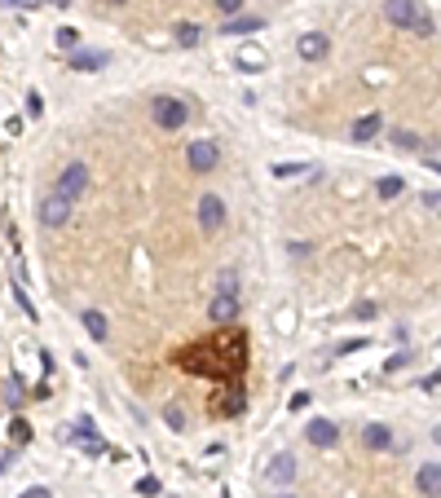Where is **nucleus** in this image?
Wrapping results in <instances>:
<instances>
[{"label": "nucleus", "instance_id": "nucleus-1", "mask_svg": "<svg viewBox=\"0 0 441 498\" xmlns=\"http://www.w3.org/2000/svg\"><path fill=\"white\" fill-rule=\"evenodd\" d=\"M172 362L186 375L199 379H217V384H238V375L248 371V331L238 322L234 326H217L203 340H190L186 348H177Z\"/></svg>", "mask_w": 441, "mask_h": 498}, {"label": "nucleus", "instance_id": "nucleus-2", "mask_svg": "<svg viewBox=\"0 0 441 498\" xmlns=\"http://www.w3.org/2000/svg\"><path fill=\"white\" fill-rule=\"evenodd\" d=\"M384 13L388 23L402 27V31H415V36H433V13L415 5V0H384Z\"/></svg>", "mask_w": 441, "mask_h": 498}, {"label": "nucleus", "instance_id": "nucleus-3", "mask_svg": "<svg viewBox=\"0 0 441 498\" xmlns=\"http://www.w3.org/2000/svg\"><path fill=\"white\" fill-rule=\"evenodd\" d=\"M151 120H155L163 132H177V128L190 124V106L181 102V97H168V93H163V97H155V102H151Z\"/></svg>", "mask_w": 441, "mask_h": 498}, {"label": "nucleus", "instance_id": "nucleus-4", "mask_svg": "<svg viewBox=\"0 0 441 498\" xmlns=\"http://www.w3.org/2000/svg\"><path fill=\"white\" fill-rule=\"evenodd\" d=\"M36 217H40L44 229H62V225L71 221V198H62L58 190H53V194H44V198H40V208H36Z\"/></svg>", "mask_w": 441, "mask_h": 498}, {"label": "nucleus", "instance_id": "nucleus-5", "mask_svg": "<svg viewBox=\"0 0 441 498\" xmlns=\"http://www.w3.org/2000/svg\"><path fill=\"white\" fill-rule=\"evenodd\" d=\"M186 163H190V172L203 177V172H212V168L221 163V146H217V141H203V137L190 141V146H186Z\"/></svg>", "mask_w": 441, "mask_h": 498}, {"label": "nucleus", "instance_id": "nucleus-6", "mask_svg": "<svg viewBox=\"0 0 441 498\" xmlns=\"http://www.w3.org/2000/svg\"><path fill=\"white\" fill-rule=\"evenodd\" d=\"M238 313H243V305H238L234 291H217V295H212V305H207V318L217 326H234Z\"/></svg>", "mask_w": 441, "mask_h": 498}, {"label": "nucleus", "instance_id": "nucleus-7", "mask_svg": "<svg viewBox=\"0 0 441 498\" xmlns=\"http://www.w3.org/2000/svg\"><path fill=\"white\" fill-rule=\"evenodd\" d=\"M199 229H203V234H221V229H225V203H221V194H203L199 198Z\"/></svg>", "mask_w": 441, "mask_h": 498}, {"label": "nucleus", "instance_id": "nucleus-8", "mask_svg": "<svg viewBox=\"0 0 441 498\" xmlns=\"http://www.w3.org/2000/svg\"><path fill=\"white\" fill-rule=\"evenodd\" d=\"M84 190H89V168H84V163H67V168H62V177H58V194L75 203Z\"/></svg>", "mask_w": 441, "mask_h": 498}, {"label": "nucleus", "instance_id": "nucleus-9", "mask_svg": "<svg viewBox=\"0 0 441 498\" xmlns=\"http://www.w3.org/2000/svg\"><path fill=\"white\" fill-rule=\"evenodd\" d=\"M265 480H269L274 490L291 485V480H296V459H291V454H274V459H269V468H265Z\"/></svg>", "mask_w": 441, "mask_h": 498}, {"label": "nucleus", "instance_id": "nucleus-10", "mask_svg": "<svg viewBox=\"0 0 441 498\" xmlns=\"http://www.w3.org/2000/svg\"><path fill=\"white\" fill-rule=\"evenodd\" d=\"M243 410H248V392H243L238 384H230L217 402H212V414H225V419H234V414H243Z\"/></svg>", "mask_w": 441, "mask_h": 498}, {"label": "nucleus", "instance_id": "nucleus-11", "mask_svg": "<svg viewBox=\"0 0 441 498\" xmlns=\"http://www.w3.org/2000/svg\"><path fill=\"white\" fill-rule=\"evenodd\" d=\"M296 53H300L305 62H322L326 53H331V40H326L322 31H305V36L296 40Z\"/></svg>", "mask_w": 441, "mask_h": 498}, {"label": "nucleus", "instance_id": "nucleus-12", "mask_svg": "<svg viewBox=\"0 0 441 498\" xmlns=\"http://www.w3.org/2000/svg\"><path fill=\"white\" fill-rule=\"evenodd\" d=\"M305 437H309V445H314V450H331V445L340 441V428L331 423V419H314L305 428Z\"/></svg>", "mask_w": 441, "mask_h": 498}, {"label": "nucleus", "instance_id": "nucleus-13", "mask_svg": "<svg viewBox=\"0 0 441 498\" xmlns=\"http://www.w3.org/2000/svg\"><path fill=\"white\" fill-rule=\"evenodd\" d=\"M71 441H75V445H84L89 454H102V450H106V441L97 437V428H93V419H79V423L71 428Z\"/></svg>", "mask_w": 441, "mask_h": 498}, {"label": "nucleus", "instance_id": "nucleus-14", "mask_svg": "<svg viewBox=\"0 0 441 498\" xmlns=\"http://www.w3.org/2000/svg\"><path fill=\"white\" fill-rule=\"evenodd\" d=\"M265 62H269V53L260 44H243V49H234V66L238 71H265Z\"/></svg>", "mask_w": 441, "mask_h": 498}, {"label": "nucleus", "instance_id": "nucleus-15", "mask_svg": "<svg viewBox=\"0 0 441 498\" xmlns=\"http://www.w3.org/2000/svg\"><path fill=\"white\" fill-rule=\"evenodd\" d=\"M415 485L423 498H441V463H423L419 476H415Z\"/></svg>", "mask_w": 441, "mask_h": 498}, {"label": "nucleus", "instance_id": "nucleus-16", "mask_svg": "<svg viewBox=\"0 0 441 498\" xmlns=\"http://www.w3.org/2000/svg\"><path fill=\"white\" fill-rule=\"evenodd\" d=\"M106 53H93V49H75L71 53V71H102Z\"/></svg>", "mask_w": 441, "mask_h": 498}, {"label": "nucleus", "instance_id": "nucleus-17", "mask_svg": "<svg viewBox=\"0 0 441 498\" xmlns=\"http://www.w3.org/2000/svg\"><path fill=\"white\" fill-rule=\"evenodd\" d=\"M362 445H366V450H388V445H393V433H388L384 423H366Z\"/></svg>", "mask_w": 441, "mask_h": 498}, {"label": "nucleus", "instance_id": "nucleus-18", "mask_svg": "<svg viewBox=\"0 0 441 498\" xmlns=\"http://www.w3.org/2000/svg\"><path fill=\"white\" fill-rule=\"evenodd\" d=\"M79 322H84V331H89V336H93L97 344H106V336H110V322H106V313L89 309V313H84V318H79Z\"/></svg>", "mask_w": 441, "mask_h": 498}, {"label": "nucleus", "instance_id": "nucleus-19", "mask_svg": "<svg viewBox=\"0 0 441 498\" xmlns=\"http://www.w3.org/2000/svg\"><path fill=\"white\" fill-rule=\"evenodd\" d=\"M260 27H265V18H256V13H248V18H230V23H225L221 31H225V36H248V31H260Z\"/></svg>", "mask_w": 441, "mask_h": 498}, {"label": "nucleus", "instance_id": "nucleus-20", "mask_svg": "<svg viewBox=\"0 0 441 498\" xmlns=\"http://www.w3.org/2000/svg\"><path fill=\"white\" fill-rule=\"evenodd\" d=\"M375 132H380V115L371 110V115H362V120L353 124V141L362 146V141H371V137H375Z\"/></svg>", "mask_w": 441, "mask_h": 498}, {"label": "nucleus", "instance_id": "nucleus-21", "mask_svg": "<svg viewBox=\"0 0 441 498\" xmlns=\"http://www.w3.org/2000/svg\"><path fill=\"white\" fill-rule=\"evenodd\" d=\"M406 190V181L397 177V172H388V177H380V181H375V194H380V198H397Z\"/></svg>", "mask_w": 441, "mask_h": 498}, {"label": "nucleus", "instance_id": "nucleus-22", "mask_svg": "<svg viewBox=\"0 0 441 498\" xmlns=\"http://www.w3.org/2000/svg\"><path fill=\"white\" fill-rule=\"evenodd\" d=\"M199 40H203V31L194 23H177V44H181V49H194Z\"/></svg>", "mask_w": 441, "mask_h": 498}, {"label": "nucleus", "instance_id": "nucleus-23", "mask_svg": "<svg viewBox=\"0 0 441 498\" xmlns=\"http://www.w3.org/2000/svg\"><path fill=\"white\" fill-rule=\"evenodd\" d=\"M388 141H393L397 151H419V146H423V141L415 137V132H388Z\"/></svg>", "mask_w": 441, "mask_h": 498}, {"label": "nucleus", "instance_id": "nucleus-24", "mask_svg": "<svg viewBox=\"0 0 441 498\" xmlns=\"http://www.w3.org/2000/svg\"><path fill=\"white\" fill-rule=\"evenodd\" d=\"M58 49L75 53V49H79V31H75V27H62V31H58Z\"/></svg>", "mask_w": 441, "mask_h": 498}, {"label": "nucleus", "instance_id": "nucleus-25", "mask_svg": "<svg viewBox=\"0 0 441 498\" xmlns=\"http://www.w3.org/2000/svg\"><path fill=\"white\" fill-rule=\"evenodd\" d=\"M163 419H168V428H177V433H181V428H186V410H181V406H163Z\"/></svg>", "mask_w": 441, "mask_h": 498}, {"label": "nucleus", "instance_id": "nucleus-26", "mask_svg": "<svg viewBox=\"0 0 441 498\" xmlns=\"http://www.w3.org/2000/svg\"><path fill=\"white\" fill-rule=\"evenodd\" d=\"M300 172H309V163H274V177H300Z\"/></svg>", "mask_w": 441, "mask_h": 498}, {"label": "nucleus", "instance_id": "nucleus-27", "mask_svg": "<svg viewBox=\"0 0 441 498\" xmlns=\"http://www.w3.org/2000/svg\"><path fill=\"white\" fill-rule=\"evenodd\" d=\"M217 291H234V295H238V274H234V269H225V274L217 278Z\"/></svg>", "mask_w": 441, "mask_h": 498}, {"label": "nucleus", "instance_id": "nucleus-28", "mask_svg": "<svg viewBox=\"0 0 441 498\" xmlns=\"http://www.w3.org/2000/svg\"><path fill=\"white\" fill-rule=\"evenodd\" d=\"M159 490H163V485H159L155 476H141V480H137V494H146V498H155Z\"/></svg>", "mask_w": 441, "mask_h": 498}, {"label": "nucleus", "instance_id": "nucleus-29", "mask_svg": "<svg viewBox=\"0 0 441 498\" xmlns=\"http://www.w3.org/2000/svg\"><path fill=\"white\" fill-rule=\"evenodd\" d=\"M217 9L225 13V18H234V13L243 9V0H217Z\"/></svg>", "mask_w": 441, "mask_h": 498}, {"label": "nucleus", "instance_id": "nucleus-30", "mask_svg": "<svg viewBox=\"0 0 441 498\" xmlns=\"http://www.w3.org/2000/svg\"><path fill=\"white\" fill-rule=\"evenodd\" d=\"M27 437H31V428H27L23 419H13V445H23Z\"/></svg>", "mask_w": 441, "mask_h": 498}, {"label": "nucleus", "instance_id": "nucleus-31", "mask_svg": "<svg viewBox=\"0 0 441 498\" xmlns=\"http://www.w3.org/2000/svg\"><path fill=\"white\" fill-rule=\"evenodd\" d=\"M0 5H9V9H40L44 0H0Z\"/></svg>", "mask_w": 441, "mask_h": 498}, {"label": "nucleus", "instance_id": "nucleus-32", "mask_svg": "<svg viewBox=\"0 0 441 498\" xmlns=\"http://www.w3.org/2000/svg\"><path fill=\"white\" fill-rule=\"evenodd\" d=\"M353 318H375V305L371 300H357L353 305Z\"/></svg>", "mask_w": 441, "mask_h": 498}, {"label": "nucleus", "instance_id": "nucleus-33", "mask_svg": "<svg viewBox=\"0 0 441 498\" xmlns=\"http://www.w3.org/2000/svg\"><path fill=\"white\" fill-rule=\"evenodd\" d=\"M27 110L40 115V110H44V97H40V93H27Z\"/></svg>", "mask_w": 441, "mask_h": 498}, {"label": "nucleus", "instance_id": "nucleus-34", "mask_svg": "<svg viewBox=\"0 0 441 498\" xmlns=\"http://www.w3.org/2000/svg\"><path fill=\"white\" fill-rule=\"evenodd\" d=\"M23 498H49V490H44V485H36V490H23Z\"/></svg>", "mask_w": 441, "mask_h": 498}, {"label": "nucleus", "instance_id": "nucleus-35", "mask_svg": "<svg viewBox=\"0 0 441 498\" xmlns=\"http://www.w3.org/2000/svg\"><path fill=\"white\" fill-rule=\"evenodd\" d=\"M428 168H433V172H441V163H437V159H428Z\"/></svg>", "mask_w": 441, "mask_h": 498}, {"label": "nucleus", "instance_id": "nucleus-36", "mask_svg": "<svg viewBox=\"0 0 441 498\" xmlns=\"http://www.w3.org/2000/svg\"><path fill=\"white\" fill-rule=\"evenodd\" d=\"M102 5H120V0H102Z\"/></svg>", "mask_w": 441, "mask_h": 498}, {"label": "nucleus", "instance_id": "nucleus-37", "mask_svg": "<svg viewBox=\"0 0 441 498\" xmlns=\"http://www.w3.org/2000/svg\"><path fill=\"white\" fill-rule=\"evenodd\" d=\"M279 498H291V494H279Z\"/></svg>", "mask_w": 441, "mask_h": 498}]
</instances>
